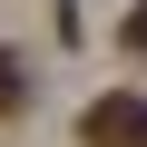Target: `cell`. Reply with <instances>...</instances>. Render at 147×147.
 Listing matches in <instances>:
<instances>
[{
  "instance_id": "1",
  "label": "cell",
  "mask_w": 147,
  "mask_h": 147,
  "mask_svg": "<svg viewBox=\"0 0 147 147\" xmlns=\"http://www.w3.org/2000/svg\"><path fill=\"white\" fill-rule=\"evenodd\" d=\"M79 147H147V98H137V88H108V98H88V118H79Z\"/></svg>"
},
{
  "instance_id": "2",
  "label": "cell",
  "mask_w": 147,
  "mask_h": 147,
  "mask_svg": "<svg viewBox=\"0 0 147 147\" xmlns=\"http://www.w3.org/2000/svg\"><path fill=\"white\" fill-rule=\"evenodd\" d=\"M30 108V69H20V49H0V118H20Z\"/></svg>"
},
{
  "instance_id": "3",
  "label": "cell",
  "mask_w": 147,
  "mask_h": 147,
  "mask_svg": "<svg viewBox=\"0 0 147 147\" xmlns=\"http://www.w3.org/2000/svg\"><path fill=\"white\" fill-rule=\"evenodd\" d=\"M127 49H147V0H137V20H127Z\"/></svg>"
}]
</instances>
